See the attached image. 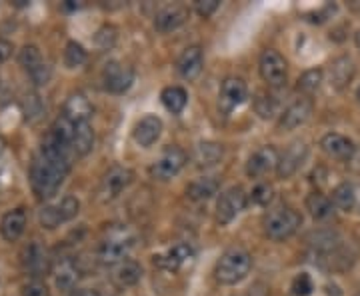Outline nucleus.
Segmentation results:
<instances>
[{
    "label": "nucleus",
    "mask_w": 360,
    "mask_h": 296,
    "mask_svg": "<svg viewBox=\"0 0 360 296\" xmlns=\"http://www.w3.org/2000/svg\"><path fill=\"white\" fill-rule=\"evenodd\" d=\"M68 170L63 167L51 162L49 158L37 155L32 165H30V184H32V191L39 198H51L56 194V191L63 186Z\"/></svg>",
    "instance_id": "obj_1"
},
{
    "label": "nucleus",
    "mask_w": 360,
    "mask_h": 296,
    "mask_svg": "<svg viewBox=\"0 0 360 296\" xmlns=\"http://www.w3.org/2000/svg\"><path fill=\"white\" fill-rule=\"evenodd\" d=\"M252 269V258L243 248H229L222 257L219 258L217 266H214V278L220 284L240 283L248 276V272Z\"/></svg>",
    "instance_id": "obj_2"
},
{
    "label": "nucleus",
    "mask_w": 360,
    "mask_h": 296,
    "mask_svg": "<svg viewBox=\"0 0 360 296\" xmlns=\"http://www.w3.org/2000/svg\"><path fill=\"white\" fill-rule=\"evenodd\" d=\"M302 224V217L290 206H278L274 210H270L269 214L262 220L264 234L272 240H286L295 234Z\"/></svg>",
    "instance_id": "obj_3"
},
{
    "label": "nucleus",
    "mask_w": 360,
    "mask_h": 296,
    "mask_svg": "<svg viewBox=\"0 0 360 296\" xmlns=\"http://www.w3.org/2000/svg\"><path fill=\"white\" fill-rule=\"evenodd\" d=\"M134 245V234L129 229H112V231L106 234L101 246H98V252L96 257L103 264H110L116 266L118 262H122L124 257L129 255V250Z\"/></svg>",
    "instance_id": "obj_4"
},
{
    "label": "nucleus",
    "mask_w": 360,
    "mask_h": 296,
    "mask_svg": "<svg viewBox=\"0 0 360 296\" xmlns=\"http://www.w3.org/2000/svg\"><path fill=\"white\" fill-rule=\"evenodd\" d=\"M78 212H80V202H78V198L68 194V196H65L60 202L42 206L39 212V222L42 229L54 231L56 226L65 224L68 220L77 219Z\"/></svg>",
    "instance_id": "obj_5"
},
{
    "label": "nucleus",
    "mask_w": 360,
    "mask_h": 296,
    "mask_svg": "<svg viewBox=\"0 0 360 296\" xmlns=\"http://www.w3.org/2000/svg\"><path fill=\"white\" fill-rule=\"evenodd\" d=\"M186 160H188V156H186V153L182 148H179V146H168L167 150L156 158L155 165L150 167V176L155 181L160 182L170 181V179H174L180 170L184 168Z\"/></svg>",
    "instance_id": "obj_6"
},
{
    "label": "nucleus",
    "mask_w": 360,
    "mask_h": 296,
    "mask_svg": "<svg viewBox=\"0 0 360 296\" xmlns=\"http://www.w3.org/2000/svg\"><path fill=\"white\" fill-rule=\"evenodd\" d=\"M134 179L132 170L127 167H112L108 168V172L103 176L101 181V188H98V196L103 202H110L115 200L116 196H120L122 191L129 188V184Z\"/></svg>",
    "instance_id": "obj_7"
},
{
    "label": "nucleus",
    "mask_w": 360,
    "mask_h": 296,
    "mask_svg": "<svg viewBox=\"0 0 360 296\" xmlns=\"http://www.w3.org/2000/svg\"><path fill=\"white\" fill-rule=\"evenodd\" d=\"M246 206V193L240 186H232L220 194L217 202V220L220 224H229L236 219Z\"/></svg>",
    "instance_id": "obj_8"
},
{
    "label": "nucleus",
    "mask_w": 360,
    "mask_h": 296,
    "mask_svg": "<svg viewBox=\"0 0 360 296\" xmlns=\"http://www.w3.org/2000/svg\"><path fill=\"white\" fill-rule=\"evenodd\" d=\"M103 82L104 89L115 94H122L132 86L134 82V70L129 65H122L118 60H112L104 66L103 70Z\"/></svg>",
    "instance_id": "obj_9"
},
{
    "label": "nucleus",
    "mask_w": 360,
    "mask_h": 296,
    "mask_svg": "<svg viewBox=\"0 0 360 296\" xmlns=\"http://www.w3.org/2000/svg\"><path fill=\"white\" fill-rule=\"evenodd\" d=\"M20 262L30 276H34V281H39V276H44L51 272V257L49 250L39 243H30L25 246V250L20 252Z\"/></svg>",
    "instance_id": "obj_10"
},
{
    "label": "nucleus",
    "mask_w": 360,
    "mask_h": 296,
    "mask_svg": "<svg viewBox=\"0 0 360 296\" xmlns=\"http://www.w3.org/2000/svg\"><path fill=\"white\" fill-rule=\"evenodd\" d=\"M260 77L270 86L286 84V60L276 51H264L260 56Z\"/></svg>",
    "instance_id": "obj_11"
},
{
    "label": "nucleus",
    "mask_w": 360,
    "mask_h": 296,
    "mask_svg": "<svg viewBox=\"0 0 360 296\" xmlns=\"http://www.w3.org/2000/svg\"><path fill=\"white\" fill-rule=\"evenodd\" d=\"M309 156V146L304 142H292L283 155L278 156V167L276 172L281 179H290L298 168L302 167V162Z\"/></svg>",
    "instance_id": "obj_12"
},
{
    "label": "nucleus",
    "mask_w": 360,
    "mask_h": 296,
    "mask_svg": "<svg viewBox=\"0 0 360 296\" xmlns=\"http://www.w3.org/2000/svg\"><path fill=\"white\" fill-rule=\"evenodd\" d=\"M194 258V250L191 245H174L172 248H168L167 252L162 255H155V264L162 271L176 272L182 266H186Z\"/></svg>",
    "instance_id": "obj_13"
},
{
    "label": "nucleus",
    "mask_w": 360,
    "mask_h": 296,
    "mask_svg": "<svg viewBox=\"0 0 360 296\" xmlns=\"http://www.w3.org/2000/svg\"><path fill=\"white\" fill-rule=\"evenodd\" d=\"M278 167V153L274 146H262L246 162V174L250 179H260Z\"/></svg>",
    "instance_id": "obj_14"
},
{
    "label": "nucleus",
    "mask_w": 360,
    "mask_h": 296,
    "mask_svg": "<svg viewBox=\"0 0 360 296\" xmlns=\"http://www.w3.org/2000/svg\"><path fill=\"white\" fill-rule=\"evenodd\" d=\"M160 134H162V120L155 115H148L141 118L134 124V130H132V139L142 148L153 146L160 139Z\"/></svg>",
    "instance_id": "obj_15"
},
{
    "label": "nucleus",
    "mask_w": 360,
    "mask_h": 296,
    "mask_svg": "<svg viewBox=\"0 0 360 296\" xmlns=\"http://www.w3.org/2000/svg\"><path fill=\"white\" fill-rule=\"evenodd\" d=\"M186 20H188V11L180 4H170V6H165L156 13L155 28L158 32L167 34V32L180 28Z\"/></svg>",
    "instance_id": "obj_16"
},
{
    "label": "nucleus",
    "mask_w": 360,
    "mask_h": 296,
    "mask_svg": "<svg viewBox=\"0 0 360 296\" xmlns=\"http://www.w3.org/2000/svg\"><path fill=\"white\" fill-rule=\"evenodd\" d=\"M26 217L25 208H14V210H8L2 220H0V234L6 243H16L26 231Z\"/></svg>",
    "instance_id": "obj_17"
},
{
    "label": "nucleus",
    "mask_w": 360,
    "mask_h": 296,
    "mask_svg": "<svg viewBox=\"0 0 360 296\" xmlns=\"http://www.w3.org/2000/svg\"><path fill=\"white\" fill-rule=\"evenodd\" d=\"M310 112H312V103L309 98H300L292 103L283 115H281V120H278V129L281 130H295L298 129L300 124H304L309 120Z\"/></svg>",
    "instance_id": "obj_18"
},
{
    "label": "nucleus",
    "mask_w": 360,
    "mask_h": 296,
    "mask_svg": "<svg viewBox=\"0 0 360 296\" xmlns=\"http://www.w3.org/2000/svg\"><path fill=\"white\" fill-rule=\"evenodd\" d=\"M246 94H248V89H246V82L243 78H226L220 86V104L224 110H232L234 106L245 103Z\"/></svg>",
    "instance_id": "obj_19"
},
{
    "label": "nucleus",
    "mask_w": 360,
    "mask_h": 296,
    "mask_svg": "<svg viewBox=\"0 0 360 296\" xmlns=\"http://www.w3.org/2000/svg\"><path fill=\"white\" fill-rule=\"evenodd\" d=\"M321 148L336 160H348L354 155V142L338 134V132H330V134H324L321 141Z\"/></svg>",
    "instance_id": "obj_20"
},
{
    "label": "nucleus",
    "mask_w": 360,
    "mask_h": 296,
    "mask_svg": "<svg viewBox=\"0 0 360 296\" xmlns=\"http://www.w3.org/2000/svg\"><path fill=\"white\" fill-rule=\"evenodd\" d=\"M202 66H205V56H202L200 46H188L186 51L180 54L179 63H176L180 77L184 80H194L202 72Z\"/></svg>",
    "instance_id": "obj_21"
},
{
    "label": "nucleus",
    "mask_w": 360,
    "mask_h": 296,
    "mask_svg": "<svg viewBox=\"0 0 360 296\" xmlns=\"http://www.w3.org/2000/svg\"><path fill=\"white\" fill-rule=\"evenodd\" d=\"M63 116L68 118L70 122H75V124L89 122V118L92 116V104L84 94L75 92V94H70L66 98L65 106H63Z\"/></svg>",
    "instance_id": "obj_22"
},
{
    "label": "nucleus",
    "mask_w": 360,
    "mask_h": 296,
    "mask_svg": "<svg viewBox=\"0 0 360 296\" xmlns=\"http://www.w3.org/2000/svg\"><path fill=\"white\" fill-rule=\"evenodd\" d=\"M222 155H224V148L219 142H200L194 148L193 160L198 168H210L219 165L222 160Z\"/></svg>",
    "instance_id": "obj_23"
},
{
    "label": "nucleus",
    "mask_w": 360,
    "mask_h": 296,
    "mask_svg": "<svg viewBox=\"0 0 360 296\" xmlns=\"http://www.w3.org/2000/svg\"><path fill=\"white\" fill-rule=\"evenodd\" d=\"M110 276H112L116 286L129 288V286H134L142 278V266L134 260H122V262L116 264Z\"/></svg>",
    "instance_id": "obj_24"
},
{
    "label": "nucleus",
    "mask_w": 360,
    "mask_h": 296,
    "mask_svg": "<svg viewBox=\"0 0 360 296\" xmlns=\"http://www.w3.org/2000/svg\"><path fill=\"white\" fill-rule=\"evenodd\" d=\"M219 188L220 182L214 176H205V179L191 182L188 188H186V194H188V198H193L196 202H202V200L212 198L214 194L219 193Z\"/></svg>",
    "instance_id": "obj_25"
},
{
    "label": "nucleus",
    "mask_w": 360,
    "mask_h": 296,
    "mask_svg": "<svg viewBox=\"0 0 360 296\" xmlns=\"http://www.w3.org/2000/svg\"><path fill=\"white\" fill-rule=\"evenodd\" d=\"M70 146H72V153L77 156H86L92 150V146H94V130H92L89 122L77 124Z\"/></svg>",
    "instance_id": "obj_26"
},
{
    "label": "nucleus",
    "mask_w": 360,
    "mask_h": 296,
    "mask_svg": "<svg viewBox=\"0 0 360 296\" xmlns=\"http://www.w3.org/2000/svg\"><path fill=\"white\" fill-rule=\"evenodd\" d=\"M160 101L165 104L168 112L172 115H180L184 110V106L188 103V94L182 86H167L162 94H160Z\"/></svg>",
    "instance_id": "obj_27"
},
{
    "label": "nucleus",
    "mask_w": 360,
    "mask_h": 296,
    "mask_svg": "<svg viewBox=\"0 0 360 296\" xmlns=\"http://www.w3.org/2000/svg\"><path fill=\"white\" fill-rule=\"evenodd\" d=\"M354 77V65L348 56H340L333 63L330 68V78L336 89H345L347 84H350V80Z\"/></svg>",
    "instance_id": "obj_28"
},
{
    "label": "nucleus",
    "mask_w": 360,
    "mask_h": 296,
    "mask_svg": "<svg viewBox=\"0 0 360 296\" xmlns=\"http://www.w3.org/2000/svg\"><path fill=\"white\" fill-rule=\"evenodd\" d=\"M333 200H328L324 194L312 193L307 196V210L310 212V217L316 220L328 219L333 214Z\"/></svg>",
    "instance_id": "obj_29"
},
{
    "label": "nucleus",
    "mask_w": 360,
    "mask_h": 296,
    "mask_svg": "<svg viewBox=\"0 0 360 296\" xmlns=\"http://www.w3.org/2000/svg\"><path fill=\"white\" fill-rule=\"evenodd\" d=\"M78 281H80V271L75 262H63L60 269L54 274V283L60 290H75Z\"/></svg>",
    "instance_id": "obj_30"
},
{
    "label": "nucleus",
    "mask_w": 360,
    "mask_h": 296,
    "mask_svg": "<svg viewBox=\"0 0 360 296\" xmlns=\"http://www.w3.org/2000/svg\"><path fill=\"white\" fill-rule=\"evenodd\" d=\"M20 108H22V115L28 122H37L40 120L42 116H44V110H46V106L42 103V98H40L37 92H28L22 96V101H20Z\"/></svg>",
    "instance_id": "obj_31"
},
{
    "label": "nucleus",
    "mask_w": 360,
    "mask_h": 296,
    "mask_svg": "<svg viewBox=\"0 0 360 296\" xmlns=\"http://www.w3.org/2000/svg\"><path fill=\"white\" fill-rule=\"evenodd\" d=\"M354 202H356V194H354V186L348 184V182H342L338 184L335 191H333V205L340 210H352L354 208Z\"/></svg>",
    "instance_id": "obj_32"
},
{
    "label": "nucleus",
    "mask_w": 360,
    "mask_h": 296,
    "mask_svg": "<svg viewBox=\"0 0 360 296\" xmlns=\"http://www.w3.org/2000/svg\"><path fill=\"white\" fill-rule=\"evenodd\" d=\"M18 63H20V66L30 75V72H34L39 66L44 65V58H42V54H40L39 46L26 44L25 49L18 52Z\"/></svg>",
    "instance_id": "obj_33"
},
{
    "label": "nucleus",
    "mask_w": 360,
    "mask_h": 296,
    "mask_svg": "<svg viewBox=\"0 0 360 296\" xmlns=\"http://www.w3.org/2000/svg\"><path fill=\"white\" fill-rule=\"evenodd\" d=\"M116 40H118V30L112 25H104L96 30L94 34V44L98 51H112L116 46Z\"/></svg>",
    "instance_id": "obj_34"
},
{
    "label": "nucleus",
    "mask_w": 360,
    "mask_h": 296,
    "mask_svg": "<svg viewBox=\"0 0 360 296\" xmlns=\"http://www.w3.org/2000/svg\"><path fill=\"white\" fill-rule=\"evenodd\" d=\"M86 58H89V54L86 51L82 49V44H78V42H68L65 49V65L66 68H78V66H82L86 63Z\"/></svg>",
    "instance_id": "obj_35"
},
{
    "label": "nucleus",
    "mask_w": 360,
    "mask_h": 296,
    "mask_svg": "<svg viewBox=\"0 0 360 296\" xmlns=\"http://www.w3.org/2000/svg\"><path fill=\"white\" fill-rule=\"evenodd\" d=\"M322 77H324V72H322L321 68H312V70H307L302 77L298 78V91L307 92H314L319 86H321Z\"/></svg>",
    "instance_id": "obj_36"
},
{
    "label": "nucleus",
    "mask_w": 360,
    "mask_h": 296,
    "mask_svg": "<svg viewBox=\"0 0 360 296\" xmlns=\"http://www.w3.org/2000/svg\"><path fill=\"white\" fill-rule=\"evenodd\" d=\"M272 198H274V188L269 182H260L250 193V200L258 206H269L272 202Z\"/></svg>",
    "instance_id": "obj_37"
},
{
    "label": "nucleus",
    "mask_w": 360,
    "mask_h": 296,
    "mask_svg": "<svg viewBox=\"0 0 360 296\" xmlns=\"http://www.w3.org/2000/svg\"><path fill=\"white\" fill-rule=\"evenodd\" d=\"M255 108L262 118H272V116L278 112V103L274 101V96L269 94H258L257 101H255Z\"/></svg>",
    "instance_id": "obj_38"
},
{
    "label": "nucleus",
    "mask_w": 360,
    "mask_h": 296,
    "mask_svg": "<svg viewBox=\"0 0 360 296\" xmlns=\"http://www.w3.org/2000/svg\"><path fill=\"white\" fill-rule=\"evenodd\" d=\"M312 290H314V283L307 272L298 274L292 281V295L295 296H309L312 295Z\"/></svg>",
    "instance_id": "obj_39"
},
{
    "label": "nucleus",
    "mask_w": 360,
    "mask_h": 296,
    "mask_svg": "<svg viewBox=\"0 0 360 296\" xmlns=\"http://www.w3.org/2000/svg\"><path fill=\"white\" fill-rule=\"evenodd\" d=\"M22 296H51V290L42 281H30L22 286Z\"/></svg>",
    "instance_id": "obj_40"
},
{
    "label": "nucleus",
    "mask_w": 360,
    "mask_h": 296,
    "mask_svg": "<svg viewBox=\"0 0 360 296\" xmlns=\"http://www.w3.org/2000/svg\"><path fill=\"white\" fill-rule=\"evenodd\" d=\"M28 77L32 78V82H34L37 86H46V84L51 82V77H52L51 66L44 63V65L39 66V68H37L34 72H30Z\"/></svg>",
    "instance_id": "obj_41"
},
{
    "label": "nucleus",
    "mask_w": 360,
    "mask_h": 296,
    "mask_svg": "<svg viewBox=\"0 0 360 296\" xmlns=\"http://www.w3.org/2000/svg\"><path fill=\"white\" fill-rule=\"evenodd\" d=\"M219 6V0H198V2H196V13L200 14L202 18H208L210 14H214V11H217Z\"/></svg>",
    "instance_id": "obj_42"
},
{
    "label": "nucleus",
    "mask_w": 360,
    "mask_h": 296,
    "mask_svg": "<svg viewBox=\"0 0 360 296\" xmlns=\"http://www.w3.org/2000/svg\"><path fill=\"white\" fill-rule=\"evenodd\" d=\"M13 42L6 39H0V65H4L11 56H13Z\"/></svg>",
    "instance_id": "obj_43"
},
{
    "label": "nucleus",
    "mask_w": 360,
    "mask_h": 296,
    "mask_svg": "<svg viewBox=\"0 0 360 296\" xmlns=\"http://www.w3.org/2000/svg\"><path fill=\"white\" fill-rule=\"evenodd\" d=\"M70 296H101L96 290H92V288H78L75 290Z\"/></svg>",
    "instance_id": "obj_44"
},
{
    "label": "nucleus",
    "mask_w": 360,
    "mask_h": 296,
    "mask_svg": "<svg viewBox=\"0 0 360 296\" xmlns=\"http://www.w3.org/2000/svg\"><path fill=\"white\" fill-rule=\"evenodd\" d=\"M354 42H356V46H359V49H360V30H359V32H356V34H354Z\"/></svg>",
    "instance_id": "obj_45"
},
{
    "label": "nucleus",
    "mask_w": 360,
    "mask_h": 296,
    "mask_svg": "<svg viewBox=\"0 0 360 296\" xmlns=\"http://www.w3.org/2000/svg\"><path fill=\"white\" fill-rule=\"evenodd\" d=\"M2 150H4V142H2V139H0V155H2Z\"/></svg>",
    "instance_id": "obj_46"
},
{
    "label": "nucleus",
    "mask_w": 360,
    "mask_h": 296,
    "mask_svg": "<svg viewBox=\"0 0 360 296\" xmlns=\"http://www.w3.org/2000/svg\"><path fill=\"white\" fill-rule=\"evenodd\" d=\"M356 98H359V101H360V89H359V92H356Z\"/></svg>",
    "instance_id": "obj_47"
},
{
    "label": "nucleus",
    "mask_w": 360,
    "mask_h": 296,
    "mask_svg": "<svg viewBox=\"0 0 360 296\" xmlns=\"http://www.w3.org/2000/svg\"><path fill=\"white\" fill-rule=\"evenodd\" d=\"M359 296H360V295H359Z\"/></svg>",
    "instance_id": "obj_48"
}]
</instances>
